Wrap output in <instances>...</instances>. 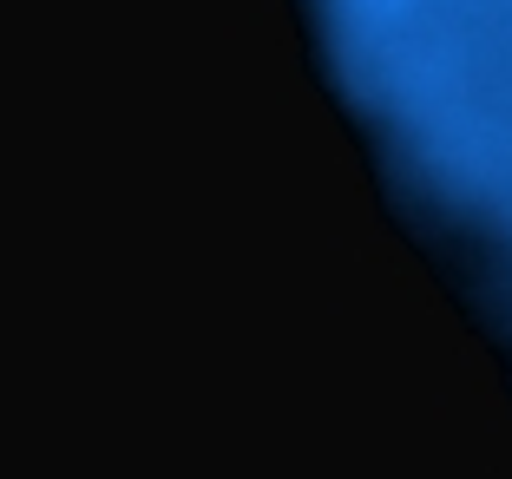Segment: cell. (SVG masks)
Instances as JSON below:
<instances>
[{"label": "cell", "mask_w": 512, "mask_h": 479, "mask_svg": "<svg viewBox=\"0 0 512 479\" xmlns=\"http://www.w3.org/2000/svg\"><path fill=\"white\" fill-rule=\"evenodd\" d=\"M473 125H480L473 145L407 158V165H388V171H401L394 204L407 210L401 217L407 237L427 243L440 276H453L460 302L480 315V329L512 361V112H486Z\"/></svg>", "instance_id": "obj_1"}]
</instances>
